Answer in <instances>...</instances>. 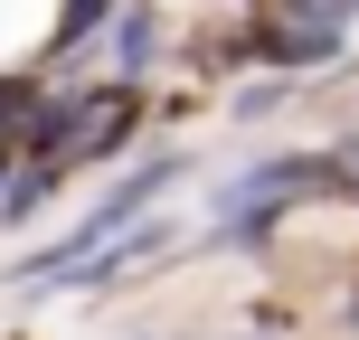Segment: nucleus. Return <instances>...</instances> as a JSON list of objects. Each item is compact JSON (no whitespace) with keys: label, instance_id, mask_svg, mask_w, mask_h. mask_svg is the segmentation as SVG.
<instances>
[{"label":"nucleus","instance_id":"1","mask_svg":"<svg viewBox=\"0 0 359 340\" xmlns=\"http://www.w3.org/2000/svg\"><path fill=\"white\" fill-rule=\"evenodd\" d=\"M48 10H57V0H0V67H10V57L48 29Z\"/></svg>","mask_w":359,"mask_h":340}]
</instances>
